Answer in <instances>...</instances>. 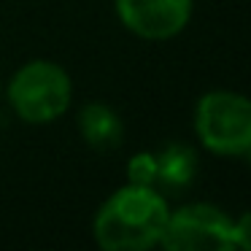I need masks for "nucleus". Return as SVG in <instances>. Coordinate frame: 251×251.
Wrapping results in <instances>:
<instances>
[{"instance_id":"obj_2","label":"nucleus","mask_w":251,"mask_h":251,"mask_svg":"<svg viewBox=\"0 0 251 251\" xmlns=\"http://www.w3.org/2000/svg\"><path fill=\"white\" fill-rule=\"evenodd\" d=\"M73 100V84L65 68L49 60L25 62L8 84V105L27 125L60 119Z\"/></svg>"},{"instance_id":"obj_5","label":"nucleus","mask_w":251,"mask_h":251,"mask_svg":"<svg viewBox=\"0 0 251 251\" xmlns=\"http://www.w3.org/2000/svg\"><path fill=\"white\" fill-rule=\"evenodd\" d=\"M116 17L143 41H170L189 25L192 0H114Z\"/></svg>"},{"instance_id":"obj_8","label":"nucleus","mask_w":251,"mask_h":251,"mask_svg":"<svg viewBox=\"0 0 251 251\" xmlns=\"http://www.w3.org/2000/svg\"><path fill=\"white\" fill-rule=\"evenodd\" d=\"M127 184L135 186H157V154L138 151L127 162Z\"/></svg>"},{"instance_id":"obj_7","label":"nucleus","mask_w":251,"mask_h":251,"mask_svg":"<svg viewBox=\"0 0 251 251\" xmlns=\"http://www.w3.org/2000/svg\"><path fill=\"white\" fill-rule=\"evenodd\" d=\"M154 154H157V184L159 186L173 189V192L192 186V181H195V176H197L195 149L181 143V141H173Z\"/></svg>"},{"instance_id":"obj_1","label":"nucleus","mask_w":251,"mask_h":251,"mask_svg":"<svg viewBox=\"0 0 251 251\" xmlns=\"http://www.w3.org/2000/svg\"><path fill=\"white\" fill-rule=\"evenodd\" d=\"M168 202L157 186L127 184L98 208L92 222L95 243L105 251H146L159 246Z\"/></svg>"},{"instance_id":"obj_4","label":"nucleus","mask_w":251,"mask_h":251,"mask_svg":"<svg viewBox=\"0 0 251 251\" xmlns=\"http://www.w3.org/2000/svg\"><path fill=\"white\" fill-rule=\"evenodd\" d=\"M159 246L168 251L235 249V219L211 202H189L168 213Z\"/></svg>"},{"instance_id":"obj_6","label":"nucleus","mask_w":251,"mask_h":251,"mask_svg":"<svg viewBox=\"0 0 251 251\" xmlns=\"http://www.w3.org/2000/svg\"><path fill=\"white\" fill-rule=\"evenodd\" d=\"M78 130H81L84 141L95 151H111L122 143L125 127L122 119L111 105L105 103H87L78 111Z\"/></svg>"},{"instance_id":"obj_3","label":"nucleus","mask_w":251,"mask_h":251,"mask_svg":"<svg viewBox=\"0 0 251 251\" xmlns=\"http://www.w3.org/2000/svg\"><path fill=\"white\" fill-rule=\"evenodd\" d=\"M195 132L219 157H246L251 151V103L232 89L205 92L195 105Z\"/></svg>"}]
</instances>
